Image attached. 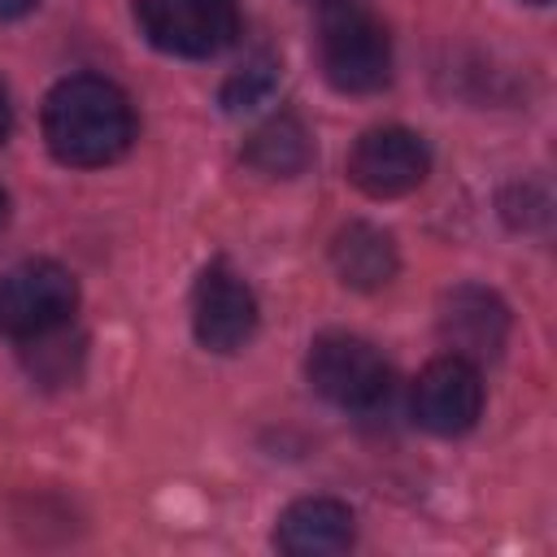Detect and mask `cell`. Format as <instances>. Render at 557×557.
<instances>
[{
  "instance_id": "1",
  "label": "cell",
  "mask_w": 557,
  "mask_h": 557,
  "mask_svg": "<svg viewBox=\"0 0 557 557\" xmlns=\"http://www.w3.org/2000/svg\"><path fill=\"white\" fill-rule=\"evenodd\" d=\"M44 139L61 165L100 170L126 157L135 109L126 91L100 74H70L44 96Z\"/></svg>"
},
{
  "instance_id": "2",
  "label": "cell",
  "mask_w": 557,
  "mask_h": 557,
  "mask_svg": "<svg viewBox=\"0 0 557 557\" xmlns=\"http://www.w3.org/2000/svg\"><path fill=\"white\" fill-rule=\"evenodd\" d=\"M318 65L322 78L339 96H374L392 83V39L387 26L357 9V0L322 9L318 30Z\"/></svg>"
},
{
  "instance_id": "3",
  "label": "cell",
  "mask_w": 557,
  "mask_h": 557,
  "mask_svg": "<svg viewBox=\"0 0 557 557\" xmlns=\"http://www.w3.org/2000/svg\"><path fill=\"white\" fill-rule=\"evenodd\" d=\"M78 309V278L57 261H22L0 274V335L35 344L57 335Z\"/></svg>"
},
{
  "instance_id": "4",
  "label": "cell",
  "mask_w": 557,
  "mask_h": 557,
  "mask_svg": "<svg viewBox=\"0 0 557 557\" xmlns=\"http://www.w3.org/2000/svg\"><path fill=\"white\" fill-rule=\"evenodd\" d=\"M305 374H309V387L322 400L339 405V409H374L387 396V383H392V370H387L383 352L370 339L348 335V331L318 335L309 344Z\"/></svg>"
},
{
  "instance_id": "5",
  "label": "cell",
  "mask_w": 557,
  "mask_h": 557,
  "mask_svg": "<svg viewBox=\"0 0 557 557\" xmlns=\"http://www.w3.org/2000/svg\"><path fill=\"white\" fill-rule=\"evenodd\" d=\"M139 35L170 57H218L239 35V0H135Z\"/></svg>"
},
{
  "instance_id": "6",
  "label": "cell",
  "mask_w": 557,
  "mask_h": 557,
  "mask_svg": "<svg viewBox=\"0 0 557 557\" xmlns=\"http://www.w3.org/2000/svg\"><path fill=\"white\" fill-rule=\"evenodd\" d=\"M431 152L409 126H370L348 152V183L370 200H396L426 183Z\"/></svg>"
},
{
  "instance_id": "7",
  "label": "cell",
  "mask_w": 557,
  "mask_h": 557,
  "mask_svg": "<svg viewBox=\"0 0 557 557\" xmlns=\"http://www.w3.org/2000/svg\"><path fill=\"white\" fill-rule=\"evenodd\" d=\"M257 296L252 287L226 265V261H213L200 270L196 278V292H191V331H196V344L209 348V352H239L252 335H257Z\"/></svg>"
},
{
  "instance_id": "8",
  "label": "cell",
  "mask_w": 557,
  "mask_h": 557,
  "mask_svg": "<svg viewBox=\"0 0 557 557\" xmlns=\"http://www.w3.org/2000/svg\"><path fill=\"white\" fill-rule=\"evenodd\" d=\"M483 413V374L474 361L444 352L422 366L413 383V418L431 435H466Z\"/></svg>"
},
{
  "instance_id": "9",
  "label": "cell",
  "mask_w": 557,
  "mask_h": 557,
  "mask_svg": "<svg viewBox=\"0 0 557 557\" xmlns=\"http://www.w3.org/2000/svg\"><path fill=\"white\" fill-rule=\"evenodd\" d=\"M435 326H440V339L448 344V352L479 366L487 357H500V348L509 339V305L479 283H461L440 296Z\"/></svg>"
},
{
  "instance_id": "10",
  "label": "cell",
  "mask_w": 557,
  "mask_h": 557,
  "mask_svg": "<svg viewBox=\"0 0 557 557\" xmlns=\"http://www.w3.org/2000/svg\"><path fill=\"white\" fill-rule=\"evenodd\" d=\"M357 540V518L335 496H300L274 522V548L287 557H335Z\"/></svg>"
},
{
  "instance_id": "11",
  "label": "cell",
  "mask_w": 557,
  "mask_h": 557,
  "mask_svg": "<svg viewBox=\"0 0 557 557\" xmlns=\"http://www.w3.org/2000/svg\"><path fill=\"white\" fill-rule=\"evenodd\" d=\"M331 265L339 274L344 287L352 292H379L396 278L400 270V252H396V239L374 226V222H348L335 231L331 239Z\"/></svg>"
},
{
  "instance_id": "12",
  "label": "cell",
  "mask_w": 557,
  "mask_h": 557,
  "mask_svg": "<svg viewBox=\"0 0 557 557\" xmlns=\"http://www.w3.org/2000/svg\"><path fill=\"white\" fill-rule=\"evenodd\" d=\"M313 157V144H309V131L300 117L292 113H278L270 117L265 126L252 131L248 148H244V161L257 170V174H270V178H292L309 165Z\"/></svg>"
},
{
  "instance_id": "13",
  "label": "cell",
  "mask_w": 557,
  "mask_h": 557,
  "mask_svg": "<svg viewBox=\"0 0 557 557\" xmlns=\"http://www.w3.org/2000/svg\"><path fill=\"white\" fill-rule=\"evenodd\" d=\"M274 91H278V61L257 57V61H248L239 74L226 78V87H222V109H226V113H248V109L265 104Z\"/></svg>"
},
{
  "instance_id": "14",
  "label": "cell",
  "mask_w": 557,
  "mask_h": 557,
  "mask_svg": "<svg viewBox=\"0 0 557 557\" xmlns=\"http://www.w3.org/2000/svg\"><path fill=\"white\" fill-rule=\"evenodd\" d=\"M39 0H0V22H13V17H26Z\"/></svg>"
},
{
  "instance_id": "15",
  "label": "cell",
  "mask_w": 557,
  "mask_h": 557,
  "mask_svg": "<svg viewBox=\"0 0 557 557\" xmlns=\"http://www.w3.org/2000/svg\"><path fill=\"white\" fill-rule=\"evenodd\" d=\"M4 135H9V96L0 87V144H4Z\"/></svg>"
},
{
  "instance_id": "16",
  "label": "cell",
  "mask_w": 557,
  "mask_h": 557,
  "mask_svg": "<svg viewBox=\"0 0 557 557\" xmlns=\"http://www.w3.org/2000/svg\"><path fill=\"white\" fill-rule=\"evenodd\" d=\"M4 222H9V196H4V187H0V231H4Z\"/></svg>"
},
{
  "instance_id": "17",
  "label": "cell",
  "mask_w": 557,
  "mask_h": 557,
  "mask_svg": "<svg viewBox=\"0 0 557 557\" xmlns=\"http://www.w3.org/2000/svg\"><path fill=\"white\" fill-rule=\"evenodd\" d=\"M305 4H318V9H335V4H348V0H305Z\"/></svg>"
},
{
  "instance_id": "18",
  "label": "cell",
  "mask_w": 557,
  "mask_h": 557,
  "mask_svg": "<svg viewBox=\"0 0 557 557\" xmlns=\"http://www.w3.org/2000/svg\"><path fill=\"white\" fill-rule=\"evenodd\" d=\"M527 4H540V9H544V4H553V0H527Z\"/></svg>"
}]
</instances>
